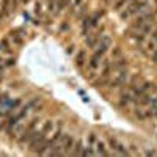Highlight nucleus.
Masks as SVG:
<instances>
[{
	"label": "nucleus",
	"mask_w": 157,
	"mask_h": 157,
	"mask_svg": "<svg viewBox=\"0 0 157 157\" xmlns=\"http://www.w3.org/2000/svg\"><path fill=\"white\" fill-rule=\"evenodd\" d=\"M38 127H39V120H32L27 126H25V129H24V132H22V135L17 138L19 140V143L24 146L25 143H30V140L35 137V134L38 132Z\"/></svg>",
	"instance_id": "1"
},
{
	"label": "nucleus",
	"mask_w": 157,
	"mask_h": 157,
	"mask_svg": "<svg viewBox=\"0 0 157 157\" xmlns=\"http://www.w3.org/2000/svg\"><path fill=\"white\" fill-rule=\"evenodd\" d=\"M102 58H104V54H102V52H96V50H94V54L91 55V58L86 61V68H88V72H90V74L98 72Z\"/></svg>",
	"instance_id": "2"
},
{
	"label": "nucleus",
	"mask_w": 157,
	"mask_h": 157,
	"mask_svg": "<svg viewBox=\"0 0 157 157\" xmlns=\"http://www.w3.org/2000/svg\"><path fill=\"white\" fill-rule=\"evenodd\" d=\"M25 36H27V30H24V29H16V30H13V32L8 35V39L11 41L13 46H21V44L24 43Z\"/></svg>",
	"instance_id": "3"
},
{
	"label": "nucleus",
	"mask_w": 157,
	"mask_h": 157,
	"mask_svg": "<svg viewBox=\"0 0 157 157\" xmlns=\"http://www.w3.org/2000/svg\"><path fill=\"white\" fill-rule=\"evenodd\" d=\"M109 145L113 149V152L118 154V155H127L129 154V151L126 149V146L118 138H115V137H109Z\"/></svg>",
	"instance_id": "4"
},
{
	"label": "nucleus",
	"mask_w": 157,
	"mask_h": 157,
	"mask_svg": "<svg viewBox=\"0 0 157 157\" xmlns=\"http://www.w3.org/2000/svg\"><path fill=\"white\" fill-rule=\"evenodd\" d=\"M110 46H112V39H110V36H107V35H101V38L98 39V43L93 46V49H94L96 52H102V54H105Z\"/></svg>",
	"instance_id": "5"
},
{
	"label": "nucleus",
	"mask_w": 157,
	"mask_h": 157,
	"mask_svg": "<svg viewBox=\"0 0 157 157\" xmlns=\"http://www.w3.org/2000/svg\"><path fill=\"white\" fill-rule=\"evenodd\" d=\"M93 151L98 155H109L107 146H105V143H104V141H96L94 145H93Z\"/></svg>",
	"instance_id": "6"
},
{
	"label": "nucleus",
	"mask_w": 157,
	"mask_h": 157,
	"mask_svg": "<svg viewBox=\"0 0 157 157\" xmlns=\"http://www.w3.org/2000/svg\"><path fill=\"white\" fill-rule=\"evenodd\" d=\"M86 61H88L86 52H85V50H78L77 54H75V64L82 68V66H85V64H86Z\"/></svg>",
	"instance_id": "7"
},
{
	"label": "nucleus",
	"mask_w": 157,
	"mask_h": 157,
	"mask_svg": "<svg viewBox=\"0 0 157 157\" xmlns=\"http://www.w3.org/2000/svg\"><path fill=\"white\" fill-rule=\"evenodd\" d=\"M11 47H13V44H11V41L8 39V36L3 38V39H0V52L10 54V52H11Z\"/></svg>",
	"instance_id": "8"
},
{
	"label": "nucleus",
	"mask_w": 157,
	"mask_h": 157,
	"mask_svg": "<svg viewBox=\"0 0 157 157\" xmlns=\"http://www.w3.org/2000/svg\"><path fill=\"white\" fill-rule=\"evenodd\" d=\"M145 50H146V54H148V55H152L154 52L157 50V41H155L154 38L151 39V41H148V43H146V47H145Z\"/></svg>",
	"instance_id": "9"
},
{
	"label": "nucleus",
	"mask_w": 157,
	"mask_h": 157,
	"mask_svg": "<svg viewBox=\"0 0 157 157\" xmlns=\"http://www.w3.org/2000/svg\"><path fill=\"white\" fill-rule=\"evenodd\" d=\"M44 6H46V10L49 11V13H52V14H55V6H57V0H44V3H43Z\"/></svg>",
	"instance_id": "10"
},
{
	"label": "nucleus",
	"mask_w": 157,
	"mask_h": 157,
	"mask_svg": "<svg viewBox=\"0 0 157 157\" xmlns=\"http://www.w3.org/2000/svg\"><path fill=\"white\" fill-rule=\"evenodd\" d=\"M71 0H57V6H55V14H58L60 11L66 10V6L69 5Z\"/></svg>",
	"instance_id": "11"
},
{
	"label": "nucleus",
	"mask_w": 157,
	"mask_h": 157,
	"mask_svg": "<svg viewBox=\"0 0 157 157\" xmlns=\"http://www.w3.org/2000/svg\"><path fill=\"white\" fill-rule=\"evenodd\" d=\"M120 57H123V50L120 47H113V50H112V60H116Z\"/></svg>",
	"instance_id": "12"
},
{
	"label": "nucleus",
	"mask_w": 157,
	"mask_h": 157,
	"mask_svg": "<svg viewBox=\"0 0 157 157\" xmlns=\"http://www.w3.org/2000/svg\"><path fill=\"white\" fill-rule=\"evenodd\" d=\"M96 141H98V138H96V134H94V132L88 134V137H86V143H88V145H90L91 148H93V145H94Z\"/></svg>",
	"instance_id": "13"
},
{
	"label": "nucleus",
	"mask_w": 157,
	"mask_h": 157,
	"mask_svg": "<svg viewBox=\"0 0 157 157\" xmlns=\"http://www.w3.org/2000/svg\"><path fill=\"white\" fill-rule=\"evenodd\" d=\"M43 11H44V10H43V3H41V2H38V3L35 5V11H33V13H35L36 16H41V14H43Z\"/></svg>",
	"instance_id": "14"
},
{
	"label": "nucleus",
	"mask_w": 157,
	"mask_h": 157,
	"mask_svg": "<svg viewBox=\"0 0 157 157\" xmlns=\"http://www.w3.org/2000/svg\"><path fill=\"white\" fill-rule=\"evenodd\" d=\"M68 29H69V25H68V24H61V27H60V30H61V32H66Z\"/></svg>",
	"instance_id": "15"
},
{
	"label": "nucleus",
	"mask_w": 157,
	"mask_h": 157,
	"mask_svg": "<svg viewBox=\"0 0 157 157\" xmlns=\"http://www.w3.org/2000/svg\"><path fill=\"white\" fill-rule=\"evenodd\" d=\"M80 2H82V0H72V5H74V8H77L78 5H80Z\"/></svg>",
	"instance_id": "16"
},
{
	"label": "nucleus",
	"mask_w": 157,
	"mask_h": 157,
	"mask_svg": "<svg viewBox=\"0 0 157 157\" xmlns=\"http://www.w3.org/2000/svg\"><path fill=\"white\" fill-rule=\"evenodd\" d=\"M151 57H152V61H154V63H157V50L154 52V54H152Z\"/></svg>",
	"instance_id": "17"
},
{
	"label": "nucleus",
	"mask_w": 157,
	"mask_h": 157,
	"mask_svg": "<svg viewBox=\"0 0 157 157\" xmlns=\"http://www.w3.org/2000/svg\"><path fill=\"white\" fill-rule=\"evenodd\" d=\"M74 52V46H69V49H68V54H72Z\"/></svg>",
	"instance_id": "18"
}]
</instances>
